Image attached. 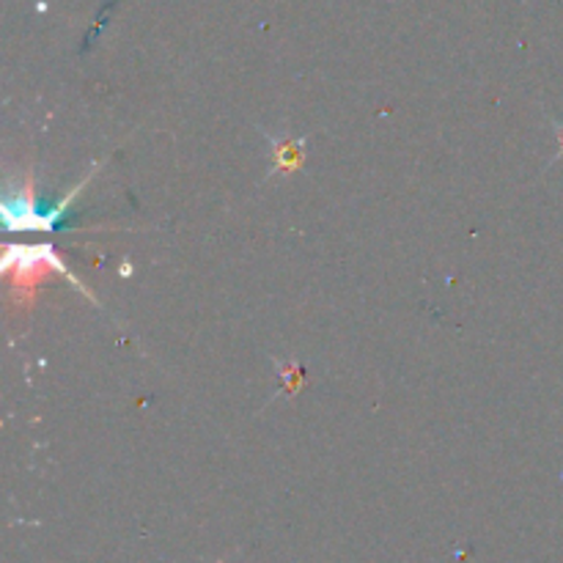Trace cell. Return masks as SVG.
<instances>
[{
	"label": "cell",
	"mask_w": 563,
	"mask_h": 563,
	"mask_svg": "<svg viewBox=\"0 0 563 563\" xmlns=\"http://www.w3.org/2000/svg\"><path fill=\"white\" fill-rule=\"evenodd\" d=\"M3 267L9 273L11 284L33 286L38 280L47 278L49 273H64L69 275L66 264L55 256L49 245H14L5 251Z\"/></svg>",
	"instance_id": "obj_1"
}]
</instances>
